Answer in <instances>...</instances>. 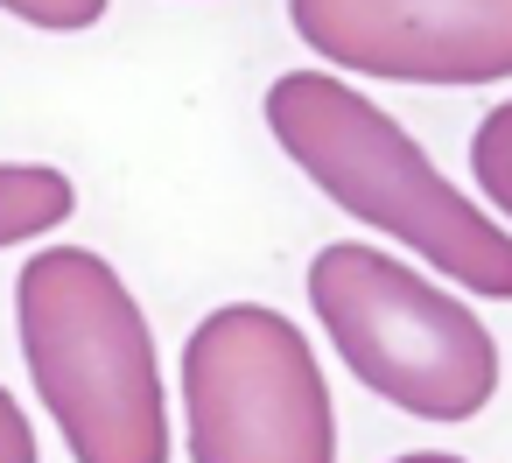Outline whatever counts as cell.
I'll list each match as a JSON object with an SVG mask.
<instances>
[{
    "mask_svg": "<svg viewBox=\"0 0 512 463\" xmlns=\"http://www.w3.org/2000/svg\"><path fill=\"white\" fill-rule=\"evenodd\" d=\"M260 113L274 148L344 218L386 232L463 295L512 302V232L463 183H449L379 99H365L337 71H281Z\"/></svg>",
    "mask_w": 512,
    "mask_h": 463,
    "instance_id": "obj_1",
    "label": "cell"
},
{
    "mask_svg": "<svg viewBox=\"0 0 512 463\" xmlns=\"http://www.w3.org/2000/svg\"><path fill=\"white\" fill-rule=\"evenodd\" d=\"M15 330L71 463H169L155 330L120 267L92 246H36L15 274Z\"/></svg>",
    "mask_w": 512,
    "mask_h": 463,
    "instance_id": "obj_2",
    "label": "cell"
},
{
    "mask_svg": "<svg viewBox=\"0 0 512 463\" xmlns=\"http://www.w3.org/2000/svg\"><path fill=\"white\" fill-rule=\"evenodd\" d=\"M309 309L344 372L414 421H470L498 393V337L463 295L386 246L330 239L309 260Z\"/></svg>",
    "mask_w": 512,
    "mask_h": 463,
    "instance_id": "obj_3",
    "label": "cell"
},
{
    "mask_svg": "<svg viewBox=\"0 0 512 463\" xmlns=\"http://www.w3.org/2000/svg\"><path fill=\"white\" fill-rule=\"evenodd\" d=\"M190 463H337L330 379L267 302H225L183 337Z\"/></svg>",
    "mask_w": 512,
    "mask_h": 463,
    "instance_id": "obj_4",
    "label": "cell"
},
{
    "mask_svg": "<svg viewBox=\"0 0 512 463\" xmlns=\"http://www.w3.org/2000/svg\"><path fill=\"white\" fill-rule=\"evenodd\" d=\"M288 29L337 78L512 85V0H288Z\"/></svg>",
    "mask_w": 512,
    "mask_h": 463,
    "instance_id": "obj_5",
    "label": "cell"
},
{
    "mask_svg": "<svg viewBox=\"0 0 512 463\" xmlns=\"http://www.w3.org/2000/svg\"><path fill=\"white\" fill-rule=\"evenodd\" d=\"M78 211V183L50 162H0V253L50 239L57 225H71Z\"/></svg>",
    "mask_w": 512,
    "mask_h": 463,
    "instance_id": "obj_6",
    "label": "cell"
},
{
    "mask_svg": "<svg viewBox=\"0 0 512 463\" xmlns=\"http://www.w3.org/2000/svg\"><path fill=\"white\" fill-rule=\"evenodd\" d=\"M470 183L491 204V218L512 225V99L477 120V134H470Z\"/></svg>",
    "mask_w": 512,
    "mask_h": 463,
    "instance_id": "obj_7",
    "label": "cell"
},
{
    "mask_svg": "<svg viewBox=\"0 0 512 463\" xmlns=\"http://www.w3.org/2000/svg\"><path fill=\"white\" fill-rule=\"evenodd\" d=\"M106 8L113 0H0V15H15L43 36H85V29L106 22Z\"/></svg>",
    "mask_w": 512,
    "mask_h": 463,
    "instance_id": "obj_8",
    "label": "cell"
},
{
    "mask_svg": "<svg viewBox=\"0 0 512 463\" xmlns=\"http://www.w3.org/2000/svg\"><path fill=\"white\" fill-rule=\"evenodd\" d=\"M43 449H36V421L22 414V400L0 386V463H36Z\"/></svg>",
    "mask_w": 512,
    "mask_h": 463,
    "instance_id": "obj_9",
    "label": "cell"
},
{
    "mask_svg": "<svg viewBox=\"0 0 512 463\" xmlns=\"http://www.w3.org/2000/svg\"><path fill=\"white\" fill-rule=\"evenodd\" d=\"M393 463H463V456H449V449H407V456H393Z\"/></svg>",
    "mask_w": 512,
    "mask_h": 463,
    "instance_id": "obj_10",
    "label": "cell"
}]
</instances>
